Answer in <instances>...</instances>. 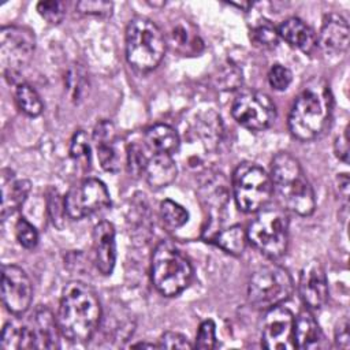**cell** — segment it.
<instances>
[{
	"label": "cell",
	"instance_id": "cell-4",
	"mask_svg": "<svg viewBox=\"0 0 350 350\" xmlns=\"http://www.w3.org/2000/svg\"><path fill=\"white\" fill-rule=\"evenodd\" d=\"M165 37L161 29L145 16L130 21L126 30V57L141 72L154 70L165 53Z\"/></svg>",
	"mask_w": 350,
	"mask_h": 350
},
{
	"label": "cell",
	"instance_id": "cell-15",
	"mask_svg": "<svg viewBox=\"0 0 350 350\" xmlns=\"http://www.w3.org/2000/svg\"><path fill=\"white\" fill-rule=\"evenodd\" d=\"M93 260L97 271L103 275H111L116 262L115 227L109 221H100L93 228Z\"/></svg>",
	"mask_w": 350,
	"mask_h": 350
},
{
	"label": "cell",
	"instance_id": "cell-24",
	"mask_svg": "<svg viewBox=\"0 0 350 350\" xmlns=\"http://www.w3.org/2000/svg\"><path fill=\"white\" fill-rule=\"evenodd\" d=\"M3 350H19V349H33L31 335L27 323L10 321L4 325L1 332Z\"/></svg>",
	"mask_w": 350,
	"mask_h": 350
},
{
	"label": "cell",
	"instance_id": "cell-38",
	"mask_svg": "<svg viewBox=\"0 0 350 350\" xmlns=\"http://www.w3.org/2000/svg\"><path fill=\"white\" fill-rule=\"evenodd\" d=\"M113 4L104 0H83L77 3V10L85 15L109 16L112 14Z\"/></svg>",
	"mask_w": 350,
	"mask_h": 350
},
{
	"label": "cell",
	"instance_id": "cell-33",
	"mask_svg": "<svg viewBox=\"0 0 350 350\" xmlns=\"http://www.w3.org/2000/svg\"><path fill=\"white\" fill-rule=\"evenodd\" d=\"M145 150L138 144H131L127 146V168L133 176L144 175V170L148 161Z\"/></svg>",
	"mask_w": 350,
	"mask_h": 350
},
{
	"label": "cell",
	"instance_id": "cell-34",
	"mask_svg": "<svg viewBox=\"0 0 350 350\" xmlns=\"http://www.w3.org/2000/svg\"><path fill=\"white\" fill-rule=\"evenodd\" d=\"M38 14L51 25H57L63 21L66 15V7L62 1H40L37 4Z\"/></svg>",
	"mask_w": 350,
	"mask_h": 350
},
{
	"label": "cell",
	"instance_id": "cell-35",
	"mask_svg": "<svg viewBox=\"0 0 350 350\" xmlns=\"http://www.w3.org/2000/svg\"><path fill=\"white\" fill-rule=\"evenodd\" d=\"M215 79L217 89L232 90L242 83V72L235 66H226L217 71Z\"/></svg>",
	"mask_w": 350,
	"mask_h": 350
},
{
	"label": "cell",
	"instance_id": "cell-10",
	"mask_svg": "<svg viewBox=\"0 0 350 350\" xmlns=\"http://www.w3.org/2000/svg\"><path fill=\"white\" fill-rule=\"evenodd\" d=\"M64 205L67 216L79 220L107 209L111 205V197L101 180L88 178L71 186L64 196Z\"/></svg>",
	"mask_w": 350,
	"mask_h": 350
},
{
	"label": "cell",
	"instance_id": "cell-5",
	"mask_svg": "<svg viewBox=\"0 0 350 350\" xmlns=\"http://www.w3.org/2000/svg\"><path fill=\"white\" fill-rule=\"evenodd\" d=\"M150 276L160 294L175 297L190 284L193 268L187 257L172 242L161 241L152 254Z\"/></svg>",
	"mask_w": 350,
	"mask_h": 350
},
{
	"label": "cell",
	"instance_id": "cell-1",
	"mask_svg": "<svg viewBox=\"0 0 350 350\" xmlns=\"http://www.w3.org/2000/svg\"><path fill=\"white\" fill-rule=\"evenodd\" d=\"M56 319L66 339L79 343L92 339L103 319L96 291L79 280L67 283L62 291Z\"/></svg>",
	"mask_w": 350,
	"mask_h": 350
},
{
	"label": "cell",
	"instance_id": "cell-9",
	"mask_svg": "<svg viewBox=\"0 0 350 350\" xmlns=\"http://www.w3.org/2000/svg\"><path fill=\"white\" fill-rule=\"evenodd\" d=\"M34 48L36 37L30 29L15 25L1 27L0 62L4 77L11 83H15V77L31 60Z\"/></svg>",
	"mask_w": 350,
	"mask_h": 350
},
{
	"label": "cell",
	"instance_id": "cell-19",
	"mask_svg": "<svg viewBox=\"0 0 350 350\" xmlns=\"http://www.w3.org/2000/svg\"><path fill=\"white\" fill-rule=\"evenodd\" d=\"M1 171V219L18 212L30 193L31 185L27 179H16L14 172Z\"/></svg>",
	"mask_w": 350,
	"mask_h": 350
},
{
	"label": "cell",
	"instance_id": "cell-25",
	"mask_svg": "<svg viewBox=\"0 0 350 350\" xmlns=\"http://www.w3.org/2000/svg\"><path fill=\"white\" fill-rule=\"evenodd\" d=\"M212 242L219 246L221 250H224L228 254L239 256L243 253L246 243H247V235L242 226L235 224L226 230H221L216 232L212 238Z\"/></svg>",
	"mask_w": 350,
	"mask_h": 350
},
{
	"label": "cell",
	"instance_id": "cell-36",
	"mask_svg": "<svg viewBox=\"0 0 350 350\" xmlns=\"http://www.w3.org/2000/svg\"><path fill=\"white\" fill-rule=\"evenodd\" d=\"M215 346H216V325L212 320H205L201 323L198 328L194 347L201 350H211Z\"/></svg>",
	"mask_w": 350,
	"mask_h": 350
},
{
	"label": "cell",
	"instance_id": "cell-23",
	"mask_svg": "<svg viewBox=\"0 0 350 350\" xmlns=\"http://www.w3.org/2000/svg\"><path fill=\"white\" fill-rule=\"evenodd\" d=\"M180 144L179 135L175 129L168 124L159 123L149 127L145 133V145L153 153H174Z\"/></svg>",
	"mask_w": 350,
	"mask_h": 350
},
{
	"label": "cell",
	"instance_id": "cell-17",
	"mask_svg": "<svg viewBox=\"0 0 350 350\" xmlns=\"http://www.w3.org/2000/svg\"><path fill=\"white\" fill-rule=\"evenodd\" d=\"M27 325L31 335L33 349L59 347V334L62 332L57 324V319L53 317L52 312L48 308H37L30 316Z\"/></svg>",
	"mask_w": 350,
	"mask_h": 350
},
{
	"label": "cell",
	"instance_id": "cell-3",
	"mask_svg": "<svg viewBox=\"0 0 350 350\" xmlns=\"http://www.w3.org/2000/svg\"><path fill=\"white\" fill-rule=\"evenodd\" d=\"M332 112V96L327 83L314 81L297 96L290 115V133L299 141L317 138L327 127Z\"/></svg>",
	"mask_w": 350,
	"mask_h": 350
},
{
	"label": "cell",
	"instance_id": "cell-39",
	"mask_svg": "<svg viewBox=\"0 0 350 350\" xmlns=\"http://www.w3.org/2000/svg\"><path fill=\"white\" fill-rule=\"evenodd\" d=\"M172 40H174V45H176L178 49L180 48H191L194 52H198L197 45L201 44H196L198 41V36H191L187 26H176L172 29ZM201 42V41H198ZM202 46V45H201Z\"/></svg>",
	"mask_w": 350,
	"mask_h": 350
},
{
	"label": "cell",
	"instance_id": "cell-32",
	"mask_svg": "<svg viewBox=\"0 0 350 350\" xmlns=\"http://www.w3.org/2000/svg\"><path fill=\"white\" fill-rule=\"evenodd\" d=\"M15 235H16V239H18L19 245L25 249H34L38 243V231L25 217H21L16 221Z\"/></svg>",
	"mask_w": 350,
	"mask_h": 350
},
{
	"label": "cell",
	"instance_id": "cell-30",
	"mask_svg": "<svg viewBox=\"0 0 350 350\" xmlns=\"http://www.w3.org/2000/svg\"><path fill=\"white\" fill-rule=\"evenodd\" d=\"M46 205H48V213H49V217H51L53 226L62 228L64 217L67 216L64 197H62L56 189H51L48 191Z\"/></svg>",
	"mask_w": 350,
	"mask_h": 350
},
{
	"label": "cell",
	"instance_id": "cell-29",
	"mask_svg": "<svg viewBox=\"0 0 350 350\" xmlns=\"http://www.w3.org/2000/svg\"><path fill=\"white\" fill-rule=\"evenodd\" d=\"M250 40L260 48H273L278 44V29L269 21H261L253 25L250 30Z\"/></svg>",
	"mask_w": 350,
	"mask_h": 350
},
{
	"label": "cell",
	"instance_id": "cell-37",
	"mask_svg": "<svg viewBox=\"0 0 350 350\" xmlns=\"http://www.w3.org/2000/svg\"><path fill=\"white\" fill-rule=\"evenodd\" d=\"M293 81L291 71L283 64H273L268 71V82L275 90H286Z\"/></svg>",
	"mask_w": 350,
	"mask_h": 350
},
{
	"label": "cell",
	"instance_id": "cell-28",
	"mask_svg": "<svg viewBox=\"0 0 350 350\" xmlns=\"http://www.w3.org/2000/svg\"><path fill=\"white\" fill-rule=\"evenodd\" d=\"M160 217L168 228H179L189 220L187 211L172 200H164L160 204Z\"/></svg>",
	"mask_w": 350,
	"mask_h": 350
},
{
	"label": "cell",
	"instance_id": "cell-2",
	"mask_svg": "<svg viewBox=\"0 0 350 350\" xmlns=\"http://www.w3.org/2000/svg\"><path fill=\"white\" fill-rule=\"evenodd\" d=\"M272 190L282 206L299 216H309L316 208L314 191L299 161L290 153H278L271 163Z\"/></svg>",
	"mask_w": 350,
	"mask_h": 350
},
{
	"label": "cell",
	"instance_id": "cell-7",
	"mask_svg": "<svg viewBox=\"0 0 350 350\" xmlns=\"http://www.w3.org/2000/svg\"><path fill=\"white\" fill-rule=\"evenodd\" d=\"M294 291V282L287 269L269 264L257 268L247 283V301L258 309L267 310L287 301Z\"/></svg>",
	"mask_w": 350,
	"mask_h": 350
},
{
	"label": "cell",
	"instance_id": "cell-8",
	"mask_svg": "<svg viewBox=\"0 0 350 350\" xmlns=\"http://www.w3.org/2000/svg\"><path fill=\"white\" fill-rule=\"evenodd\" d=\"M231 189L237 206L246 213L262 209L273 193L269 174L262 167L247 161L235 168Z\"/></svg>",
	"mask_w": 350,
	"mask_h": 350
},
{
	"label": "cell",
	"instance_id": "cell-40",
	"mask_svg": "<svg viewBox=\"0 0 350 350\" xmlns=\"http://www.w3.org/2000/svg\"><path fill=\"white\" fill-rule=\"evenodd\" d=\"M159 347L163 349H193L194 345L189 342V339L175 331H167L164 332L159 339Z\"/></svg>",
	"mask_w": 350,
	"mask_h": 350
},
{
	"label": "cell",
	"instance_id": "cell-43",
	"mask_svg": "<svg viewBox=\"0 0 350 350\" xmlns=\"http://www.w3.org/2000/svg\"><path fill=\"white\" fill-rule=\"evenodd\" d=\"M81 85H82V81H81V77H79V70L77 68V70L70 71V75H68V86H70V89H71V92H72V98H74V100L79 98V96H81V92H82Z\"/></svg>",
	"mask_w": 350,
	"mask_h": 350
},
{
	"label": "cell",
	"instance_id": "cell-45",
	"mask_svg": "<svg viewBox=\"0 0 350 350\" xmlns=\"http://www.w3.org/2000/svg\"><path fill=\"white\" fill-rule=\"evenodd\" d=\"M131 347H159V345H154V343H146V342H142V343H135Z\"/></svg>",
	"mask_w": 350,
	"mask_h": 350
},
{
	"label": "cell",
	"instance_id": "cell-12",
	"mask_svg": "<svg viewBox=\"0 0 350 350\" xmlns=\"http://www.w3.org/2000/svg\"><path fill=\"white\" fill-rule=\"evenodd\" d=\"M1 299L8 312L21 316L29 310L33 301V286L27 273L18 265L1 268Z\"/></svg>",
	"mask_w": 350,
	"mask_h": 350
},
{
	"label": "cell",
	"instance_id": "cell-14",
	"mask_svg": "<svg viewBox=\"0 0 350 350\" xmlns=\"http://www.w3.org/2000/svg\"><path fill=\"white\" fill-rule=\"evenodd\" d=\"M298 293L309 309H320L328 299V282L323 265L312 260L304 265L298 280Z\"/></svg>",
	"mask_w": 350,
	"mask_h": 350
},
{
	"label": "cell",
	"instance_id": "cell-26",
	"mask_svg": "<svg viewBox=\"0 0 350 350\" xmlns=\"http://www.w3.org/2000/svg\"><path fill=\"white\" fill-rule=\"evenodd\" d=\"M15 101L18 108L27 116L30 118H36L38 115H41L42 109H44V104L42 100L40 97V94L37 93V90L21 81L18 82V85H15Z\"/></svg>",
	"mask_w": 350,
	"mask_h": 350
},
{
	"label": "cell",
	"instance_id": "cell-41",
	"mask_svg": "<svg viewBox=\"0 0 350 350\" xmlns=\"http://www.w3.org/2000/svg\"><path fill=\"white\" fill-rule=\"evenodd\" d=\"M349 320L345 317L339 321L335 329V346L339 349H349L350 347V332H349Z\"/></svg>",
	"mask_w": 350,
	"mask_h": 350
},
{
	"label": "cell",
	"instance_id": "cell-22",
	"mask_svg": "<svg viewBox=\"0 0 350 350\" xmlns=\"http://www.w3.org/2000/svg\"><path fill=\"white\" fill-rule=\"evenodd\" d=\"M324 335L309 310H302L294 319V345L302 350H314L323 347Z\"/></svg>",
	"mask_w": 350,
	"mask_h": 350
},
{
	"label": "cell",
	"instance_id": "cell-21",
	"mask_svg": "<svg viewBox=\"0 0 350 350\" xmlns=\"http://www.w3.org/2000/svg\"><path fill=\"white\" fill-rule=\"evenodd\" d=\"M178 174L176 164L168 153H153L148 159L144 176L152 189H161L171 185Z\"/></svg>",
	"mask_w": 350,
	"mask_h": 350
},
{
	"label": "cell",
	"instance_id": "cell-31",
	"mask_svg": "<svg viewBox=\"0 0 350 350\" xmlns=\"http://www.w3.org/2000/svg\"><path fill=\"white\" fill-rule=\"evenodd\" d=\"M226 186L215 185L213 182H206L201 187V198L205 202V205L211 206L212 209H220L221 205L227 200V193H226Z\"/></svg>",
	"mask_w": 350,
	"mask_h": 350
},
{
	"label": "cell",
	"instance_id": "cell-27",
	"mask_svg": "<svg viewBox=\"0 0 350 350\" xmlns=\"http://www.w3.org/2000/svg\"><path fill=\"white\" fill-rule=\"evenodd\" d=\"M92 153V145L90 138L83 130L75 131V134L71 138L70 144V156L71 159L83 170H88L90 167V154Z\"/></svg>",
	"mask_w": 350,
	"mask_h": 350
},
{
	"label": "cell",
	"instance_id": "cell-6",
	"mask_svg": "<svg viewBox=\"0 0 350 350\" xmlns=\"http://www.w3.org/2000/svg\"><path fill=\"white\" fill-rule=\"evenodd\" d=\"M246 235L264 256L279 258L288 246V217L280 208H262L249 224Z\"/></svg>",
	"mask_w": 350,
	"mask_h": 350
},
{
	"label": "cell",
	"instance_id": "cell-16",
	"mask_svg": "<svg viewBox=\"0 0 350 350\" xmlns=\"http://www.w3.org/2000/svg\"><path fill=\"white\" fill-rule=\"evenodd\" d=\"M93 142L101 167L108 172H118L120 170V153L113 123L100 120L93 130Z\"/></svg>",
	"mask_w": 350,
	"mask_h": 350
},
{
	"label": "cell",
	"instance_id": "cell-18",
	"mask_svg": "<svg viewBox=\"0 0 350 350\" xmlns=\"http://www.w3.org/2000/svg\"><path fill=\"white\" fill-rule=\"evenodd\" d=\"M349 34L347 21L338 14H328L323 19L317 42L327 53L338 55L347 49Z\"/></svg>",
	"mask_w": 350,
	"mask_h": 350
},
{
	"label": "cell",
	"instance_id": "cell-44",
	"mask_svg": "<svg viewBox=\"0 0 350 350\" xmlns=\"http://www.w3.org/2000/svg\"><path fill=\"white\" fill-rule=\"evenodd\" d=\"M339 190L343 193L345 198H347L349 194V178L346 174L339 175Z\"/></svg>",
	"mask_w": 350,
	"mask_h": 350
},
{
	"label": "cell",
	"instance_id": "cell-20",
	"mask_svg": "<svg viewBox=\"0 0 350 350\" xmlns=\"http://www.w3.org/2000/svg\"><path fill=\"white\" fill-rule=\"evenodd\" d=\"M278 33L290 46L305 53H309L316 48L317 37L313 29L299 18L291 16L283 21L278 27Z\"/></svg>",
	"mask_w": 350,
	"mask_h": 350
},
{
	"label": "cell",
	"instance_id": "cell-42",
	"mask_svg": "<svg viewBox=\"0 0 350 350\" xmlns=\"http://www.w3.org/2000/svg\"><path fill=\"white\" fill-rule=\"evenodd\" d=\"M335 154L343 163L349 161V135H347V129H345L343 134L340 137H338L336 141H335Z\"/></svg>",
	"mask_w": 350,
	"mask_h": 350
},
{
	"label": "cell",
	"instance_id": "cell-13",
	"mask_svg": "<svg viewBox=\"0 0 350 350\" xmlns=\"http://www.w3.org/2000/svg\"><path fill=\"white\" fill-rule=\"evenodd\" d=\"M261 331V345L269 350L294 349V316L284 306H273L265 310Z\"/></svg>",
	"mask_w": 350,
	"mask_h": 350
},
{
	"label": "cell",
	"instance_id": "cell-11",
	"mask_svg": "<svg viewBox=\"0 0 350 350\" xmlns=\"http://www.w3.org/2000/svg\"><path fill=\"white\" fill-rule=\"evenodd\" d=\"M231 115L242 127L261 131L273 123L276 118V107L268 94L249 90L235 97L231 107Z\"/></svg>",
	"mask_w": 350,
	"mask_h": 350
}]
</instances>
